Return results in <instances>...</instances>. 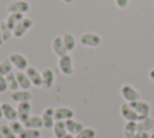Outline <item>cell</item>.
Masks as SVG:
<instances>
[{
    "label": "cell",
    "instance_id": "f1b7e54d",
    "mask_svg": "<svg viewBox=\"0 0 154 138\" xmlns=\"http://www.w3.org/2000/svg\"><path fill=\"white\" fill-rule=\"evenodd\" d=\"M12 68H13V65H12L11 61L8 58H5L2 62H0V75H4V76L7 75L8 73L12 71Z\"/></svg>",
    "mask_w": 154,
    "mask_h": 138
},
{
    "label": "cell",
    "instance_id": "277c9868",
    "mask_svg": "<svg viewBox=\"0 0 154 138\" xmlns=\"http://www.w3.org/2000/svg\"><path fill=\"white\" fill-rule=\"evenodd\" d=\"M8 59L11 61L12 65L14 68H17L18 70H25L29 67V62L26 59V57L19 52H13L8 56Z\"/></svg>",
    "mask_w": 154,
    "mask_h": 138
},
{
    "label": "cell",
    "instance_id": "e0dca14e",
    "mask_svg": "<svg viewBox=\"0 0 154 138\" xmlns=\"http://www.w3.org/2000/svg\"><path fill=\"white\" fill-rule=\"evenodd\" d=\"M16 77H17V82H18V86H19L20 90H30V87L32 86V84L29 80V77L25 74V71L18 70L16 73Z\"/></svg>",
    "mask_w": 154,
    "mask_h": 138
},
{
    "label": "cell",
    "instance_id": "836d02e7",
    "mask_svg": "<svg viewBox=\"0 0 154 138\" xmlns=\"http://www.w3.org/2000/svg\"><path fill=\"white\" fill-rule=\"evenodd\" d=\"M149 133L148 132H136V134L132 138H148Z\"/></svg>",
    "mask_w": 154,
    "mask_h": 138
},
{
    "label": "cell",
    "instance_id": "d6a6232c",
    "mask_svg": "<svg viewBox=\"0 0 154 138\" xmlns=\"http://www.w3.org/2000/svg\"><path fill=\"white\" fill-rule=\"evenodd\" d=\"M114 2L119 8H126L129 5V0H114Z\"/></svg>",
    "mask_w": 154,
    "mask_h": 138
},
{
    "label": "cell",
    "instance_id": "603a6c76",
    "mask_svg": "<svg viewBox=\"0 0 154 138\" xmlns=\"http://www.w3.org/2000/svg\"><path fill=\"white\" fill-rule=\"evenodd\" d=\"M137 132V122L136 121H128L124 126V136L125 138H132Z\"/></svg>",
    "mask_w": 154,
    "mask_h": 138
},
{
    "label": "cell",
    "instance_id": "b9f144b4",
    "mask_svg": "<svg viewBox=\"0 0 154 138\" xmlns=\"http://www.w3.org/2000/svg\"><path fill=\"white\" fill-rule=\"evenodd\" d=\"M40 138H41V137H40Z\"/></svg>",
    "mask_w": 154,
    "mask_h": 138
},
{
    "label": "cell",
    "instance_id": "6da1fadb",
    "mask_svg": "<svg viewBox=\"0 0 154 138\" xmlns=\"http://www.w3.org/2000/svg\"><path fill=\"white\" fill-rule=\"evenodd\" d=\"M32 27V21L30 19V18H28V17H23L18 23H17V25L13 28V30H12V33H13V36L14 38H22V36H24L25 35V33L30 29Z\"/></svg>",
    "mask_w": 154,
    "mask_h": 138
},
{
    "label": "cell",
    "instance_id": "2e32d148",
    "mask_svg": "<svg viewBox=\"0 0 154 138\" xmlns=\"http://www.w3.org/2000/svg\"><path fill=\"white\" fill-rule=\"evenodd\" d=\"M41 76H42V87L48 90L53 86V82H54V73L52 69L49 68H45L41 73Z\"/></svg>",
    "mask_w": 154,
    "mask_h": 138
},
{
    "label": "cell",
    "instance_id": "f35d334b",
    "mask_svg": "<svg viewBox=\"0 0 154 138\" xmlns=\"http://www.w3.org/2000/svg\"><path fill=\"white\" fill-rule=\"evenodd\" d=\"M2 117V109H1V104H0V119Z\"/></svg>",
    "mask_w": 154,
    "mask_h": 138
},
{
    "label": "cell",
    "instance_id": "ffe728a7",
    "mask_svg": "<svg viewBox=\"0 0 154 138\" xmlns=\"http://www.w3.org/2000/svg\"><path fill=\"white\" fill-rule=\"evenodd\" d=\"M25 128H37L40 130L41 127H43V122H42V117L41 116H29L26 121L23 122Z\"/></svg>",
    "mask_w": 154,
    "mask_h": 138
},
{
    "label": "cell",
    "instance_id": "4fadbf2b",
    "mask_svg": "<svg viewBox=\"0 0 154 138\" xmlns=\"http://www.w3.org/2000/svg\"><path fill=\"white\" fill-rule=\"evenodd\" d=\"M42 117V122H43V127L45 128H53V125L55 122L54 119V108H46L41 115Z\"/></svg>",
    "mask_w": 154,
    "mask_h": 138
},
{
    "label": "cell",
    "instance_id": "7402d4cb",
    "mask_svg": "<svg viewBox=\"0 0 154 138\" xmlns=\"http://www.w3.org/2000/svg\"><path fill=\"white\" fill-rule=\"evenodd\" d=\"M5 79H6V82H7V87L10 91H17L19 90V86H18V82H17V77H16V73L12 70L11 73H8L7 75H5Z\"/></svg>",
    "mask_w": 154,
    "mask_h": 138
},
{
    "label": "cell",
    "instance_id": "3957f363",
    "mask_svg": "<svg viewBox=\"0 0 154 138\" xmlns=\"http://www.w3.org/2000/svg\"><path fill=\"white\" fill-rule=\"evenodd\" d=\"M79 42L87 47H97L101 44V38L95 33H84L81 35Z\"/></svg>",
    "mask_w": 154,
    "mask_h": 138
},
{
    "label": "cell",
    "instance_id": "7c38bea8",
    "mask_svg": "<svg viewBox=\"0 0 154 138\" xmlns=\"http://www.w3.org/2000/svg\"><path fill=\"white\" fill-rule=\"evenodd\" d=\"M52 48L54 51V53L58 56V57H63L65 54H67V50L65 47V44L63 41V36H55L52 41Z\"/></svg>",
    "mask_w": 154,
    "mask_h": 138
},
{
    "label": "cell",
    "instance_id": "52a82bcc",
    "mask_svg": "<svg viewBox=\"0 0 154 138\" xmlns=\"http://www.w3.org/2000/svg\"><path fill=\"white\" fill-rule=\"evenodd\" d=\"M59 69L64 75H71L73 73V65H72V58L69 54H65L63 57H59L58 62Z\"/></svg>",
    "mask_w": 154,
    "mask_h": 138
},
{
    "label": "cell",
    "instance_id": "83f0119b",
    "mask_svg": "<svg viewBox=\"0 0 154 138\" xmlns=\"http://www.w3.org/2000/svg\"><path fill=\"white\" fill-rule=\"evenodd\" d=\"M96 137V131L91 127H84L81 132H78L76 134L75 138H95Z\"/></svg>",
    "mask_w": 154,
    "mask_h": 138
},
{
    "label": "cell",
    "instance_id": "5b68a950",
    "mask_svg": "<svg viewBox=\"0 0 154 138\" xmlns=\"http://www.w3.org/2000/svg\"><path fill=\"white\" fill-rule=\"evenodd\" d=\"M120 114H122V116L125 119V120H128V121H140V120H142V119H144L146 116H142V115H138L131 107H130V104L129 103H123L122 104V107H120Z\"/></svg>",
    "mask_w": 154,
    "mask_h": 138
},
{
    "label": "cell",
    "instance_id": "d590c367",
    "mask_svg": "<svg viewBox=\"0 0 154 138\" xmlns=\"http://www.w3.org/2000/svg\"><path fill=\"white\" fill-rule=\"evenodd\" d=\"M63 138H75V136L73 134H71V133H67L65 137H63Z\"/></svg>",
    "mask_w": 154,
    "mask_h": 138
},
{
    "label": "cell",
    "instance_id": "ab89813d",
    "mask_svg": "<svg viewBox=\"0 0 154 138\" xmlns=\"http://www.w3.org/2000/svg\"><path fill=\"white\" fill-rule=\"evenodd\" d=\"M148 138H154V133H152V134H149V137Z\"/></svg>",
    "mask_w": 154,
    "mask_h": 138
},
{
    "label": "cell",
    "instance_id": "9a60e30c",
    "mask_svg": "<svg viewBox=\"0 0 154 138\" xmlns=\"http://www.w3.org/2000/svg\"><path fill=\"white\" fill-rule=\"evenodd\" d=\"M1 109H2V117H5L6 120H8V121L18 120L17 109H14L10 103H2Z\"/></svg>",
    "mask_w": 154,
    "mask_h": 138
},
{
    "label": "cell",
    "instance_id": "5bb4252c",
    "mask_svg": "<svg viewBox=\"0 0 154 138\" xmlns=\"http://www.w3.org/2000/svg\"><path fill=\"white\" fill-rule=\"evenodd\" d=\"M32 98L31 93L29 90H17V91H13L11 93V99L17 102V103H20V102H30V99Z\"/></svg>",
    "mask_w": 154,
    "mask_h": 138
},
{
    "label": "cell",
    "instance_id": "ba28073f",
    "mask_svg": "<svg viewBox=\"0 0 154 138\" xmlns=\"http://www.w3.org/2000/svg\"><path fill=\"white\" fill-rule=\"evenodd\" d=\"M129 104L138 115L148 116L149 113H150V105L144 100H140L138 99V100H135V102H130Z\"/></svg>",
    "mask_w": 154,
    "mask_h": 138
},
{
    "label": "cell",
    "instance_id": "ac0fdd59",
    "mask_svg": "<svg viewBox=\"0 0 154 138\" xmlns=\"http://www.w3.org/2000/svg\"><path fill=\"white\" fill-rule=\"evenodd\" d=\"M154 126V119L152 116H146L144 119L137 121V132H149Z\"/></svg>",
    "mask_w": 154,
    "mask_h": 138
},
{
    "label": "cell",
    "instance_id": "484cf974",
    "mask_svg": "<svg viewBox=\"0 0 154 138\" xmlns=\"http://www.w3.org/2000/svg\"><path fill=\"white\" fill-rule=\"evenodd\" d=\"M41 132L37 128H24L18 138H40Z\"/></svg>",
    "mask_w": 154,
    "mask_h": 138
},
{
    "label": "cell",
    "instance_id": "7a4b0ae2",
    "mask_svg": "<svg viewBox=\"0 0 154 138\" xmlns=\"http://www.w3.org/2000/svg\"><path fill=\"white\" fill-rule=\"evenodd\" d=\"M30 8V5L26 0H13L7 5L8 13H25Z\"/></svg>",
    "mask_w": 154,
    "mask_h": 138
},
{
    "label": "cell",
    "instance_id": "cb8c5ba5",
    "mask_svg": "<svg viewBox=\"0 0 154 138\" xmlns=\"http://www.w3.org/2000/svg\"><path fill=\"white\" fill-rule=\"evenodd\" d=\"M61 36H63V41L65 44L66 50L67 51H72L75 48V46H76V39H75V36L71 33H64Z\"/></svg>",
    "mask_w": 154,
    "mask_h": 138
},
{
    "label": "cell",
    "instance_id": "f546056e",
    "mask_svg": "<svg viewBox=\"0 0 154 138\" xmlns=\"http://www.w3.org/2000/svg\"><path fill=\"white\" fill-rule=\"evenodd\" d=\"M0 133L5 137V138H17L18 136L12 131V128L10 127V125H1L0 126Z\"/></svg>",
    "mask_w": 154,
    "mask_h": 138
},
{
    "label": "cell",
    "instance_id": "44dd1931",
    "mask_svg": "<svg viewBox=\"0 0 154 138\" xmlns=\"http://www.w3.org/2000/svg\"><path fill=\"white\" fill-rule=\"evenodd\" d=\"M53 133L55 138H63L67 134L65 121H55L53 125Z\"/></svg>",
    "mask_w": 154,
    "mask_h": 138
},
{
    "label": "cell",
    "instance_id": "8d00e7d4",
    "mask_svg": "<svg viewBox=\"0 0 154 138\" xmlns=\"http://www.w3.org/2000/svg\"><path fill=\"white\" fill-rule=\"evenodd\" d=\"M63 2H65V4H72L75 0H61Z\"/></svg>",
    "mask_w": 154,
    "mask_h": 138
},
{
    "label": "cell",
    "instance_id": "1f68e13d",
    "mask_svg": "<svg viewBox=\"0 0 154 138\" xmlns=\"http://www.w3.org/2000/svg\"><path fill=\"white\" fill-rule=\"evenodd\" d=\"M7 90H8V87H7V82H6L5 76L0 75V93H4Z\"/></svg>",
    "mask_w": 154,
    "mask_h": 138
},
{
    "label": "cell",
    "instance_id": "30bf717a",
    "mask_svg": "<svg viewBox=\"0 0 154 138\" xmlns=\"http://www.w3.org/2000/svg\"><path fill=\"white\" fill-rule=\"evenodd\" d=\"M73 117V110L69 107H59L54 109V119L55 121H65L67 119Z\"/></svg>",
    "mask_w": 154,
    "mask_h": 138
},
{
    "label": "cell",
    "instance_id": "9c48e42d",
    "mask_svg": "<svg viewBox=\"0 0 154 138\" xmlns=\"http://www.w3.org/2000/svg\"><path fill=\"white\" fill-rule=\"evenodd\" d=\"M17 115H18V120L24 122L28 120V117L30 116V111H31V104L30 102H20L17 105Z\"/></svg>",
    "mask_w": 154,
    "mask_h": 138
},
{
    "label": "cell",
    "instance_id": "d6986e66",
    "mask_svg": "<svg viewBox=\"0 0 154 138\" xmlns=\"http://www.w3.org/2000/svg\"><path fill=\"white\" fill-rule=\"evenodd\" d=\"M65 125H66L67 132L71 133V134H77L78 132H81V131L84 128V126H83L82 122L76 121V120H73V119H67V120H65Z\"/></svg>",
    "mask_w": 154,
    "mask_h": 138
},
{
    "label": "cell",
    "instance_id": "8fae6325",
    "mask_svg": "<svg viewBox=\"0 0 154 138\" xmlns=\"http://www.w3.org/2000/svg\"><path fill=\"white\" fill-rule=\"evenodd\" d=\"M25 74L28 75L29 80L31 81L32 86H36V87H40L42 86V76H41V73H38V70L34 67H28L25 69Z\"/></svg>",
    "mask_w": 154,
    "mask_h": 138
},
{
    "label": "cell",
    "instance_id": "4dcf8cb0",
    "mask_svg": "<svg viewBox=\"0 0 154 138\" xmlns=\"http://www.w3.org/2000/svg\"><path fill=\"white\" fill-rule=\"evenodd\" d=\"M10 127L12 128V131H13V132H14L17 136H19V134L23 132V130L25 128V127H24V125H23V122H22V121H19V120L11 121Z\"/></svg>",
    "mask_w": 154,
    "mask_h": 138
},
{
    "label": "cell",
    "instance_id": "74e56055",
    "mask_svg": "<svg viewBox=\"0 0 154 138\" xmlns=\"http://www.w3.org/2000/svg\"><path fill=\"white\" fill-rule=\"evenodd\" d=\"M4 44V40H2V36H1V29H0V46Z\"/></svg>",
    "mask_w": 154,
    "mask_h": 138
},
{
    "label": "cell",
    "instance_id": "d4e9b609",
    "mask_svg": "<svg viewBox=\"0 0 154 138\" xmlns=\"http://www.w3.org/2000/svg\"><path fill=\"white\" fill-rule=\"evenodd\" d=\"M24 17V15L23 13H8V16H7V18H6V23H7V25L13 30V28L17 25V23L22 19Z\"/></svg>",
    "mask_w": 154,
    "mask_h": 138
},
{
    "label": "cell",
    "instance_id": "8992f818",
    "mask_svg": "<svg viewBox=\"0 0 154 138\" xmlns=\"http://www.w3.org/2000/svg\"><path fill=\"white\" fill-rule=\"evenodd\" d=\"M120 93H122L123 98H124L125 100H128L129 103L141 99L140 92H138L137 90H135V88H134L132 86H130V85H124V86H122Z\"/></svg>",
    "mask_w": 154,
    "mask_h": 138
},
{
    "label": "cell",
    "instance_id": "60d3db41",
    "mask_svg": "<svg viewBox=\"0 0 154 138\" xmlns=\"http://www.w3.org/2000/svg\"><path fill=\"white\" fill-rule=\"evenodd\" d=\"M0 138H5V137H4V136H2L1 133H0Z\"/></svg>",
    "mask_w": 154,
    "mask_h": 138
},
{
    "label": "cell",
    "instance_id": "e575fe53",
    "mask_svg": "<svg viewBox=\"0 0 154 138\" xmlns=\"http://www.w3.org/2000/svg\"><path fill=\"white\" fill-rule=\"evenodd\" d=\"M149 77H150V80H153V81H154V68L149 71Z\"/></svg>",
    "mask_w": 154,
    "mask_h": 138
},
{
    "label": "cell",
    "instance_id": "4316f807",
    "mask_svg": "<svg viewBox=\"0 0 154 138\" xmlns=\"http://www.w3.org/2000/svg\"><path fill=\"white\" fill-rule=\"evenodd\" d=\"M0 29H1V36H2V40L4 42L8 41L12 36H13V33H12V29L7 25V23L5 21H2L0 23Z\"/></svg>",
    "mask_w": 154,
    "mask_h": 138
}]
</instances>
